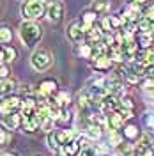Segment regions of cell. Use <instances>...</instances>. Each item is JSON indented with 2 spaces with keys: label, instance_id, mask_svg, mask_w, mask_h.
<instances>
[{
  "label": "cell",
  "instance_id": "32",
  "mask_svg": "<svg viewBox=\"0 0 154 156\" xmlns=\"http://www.w3.org/2000/svg\"><path fill=\"white\" fill-rule=\"evenodd\" d=\"M144 16L154 21V4H149V5L144 9Z\"/></svg>",
  "mask_w": 154,
  "mask_h": 156
},
{
  "label": "cell",
  "instance_id": "26",
  "mask_svg": "<svg viewBox=\"0 0 154 156\" xmlns=\"http://www.w3.org/2000/svg\"><path fill=\"white\" fill-rule=\"evenodd\" d=\"M124 142V136H122V133H119V131H110V138H108V144L112 147H117L121 146Z\"/></svg>",
  "mask_w": 154,
  "mask_h": 156
},
{
  "label": "cell",
  "instance_id": "13",
  "mask_svg": "<svg viewBox=\"0 0 154 156\" xmlns=\"http://www.w3.org/2000/svg\"><path fill=\"white\" fill-rule=\"evenodd\" d=\"M18 82L14 80V78H4V80H0V96L5 98V96H12L16 90H18Z\"/></svg>",
  "mask_w": 154,
  "mask_h": 156
},
{
  "label": "cell",
  "instance_id": "35",
  "mask_svg": "<svg viewBox=\"0 0 154 156\" xmlns=\"http://www.w3.org/2000/svg\"><path fill=\"white\" fill-rule=\"evenodd\" d=\"M0 156H18V154L16 153H2Z\"/></svg>",
  "mask_w": 154,
  "mask_h": 156
},
{
  "label": "cell",
  "instance_id": "11",
  "mask_svg": "<svg viewBox=\"0 0 154 156\" xmlns=\"http://www.w3.org/2000/svg\"><path fill=\"white\" fill-rule=\"evenodd\" d=\"M97 14L94 12V11H85L83 14H82V18H80V25H82V29H83V32H85V36H87V32H90V30L94 29L97 25Z\"/></svg>",
  "mask_w": 154,
  "mask_h": 156
},
{
  "label": "cell",
  "instance_id": "3",
  "mask_svg": "<svg viewBox=\"0 0 154 156\" xmlns=\"http://www.w3.org/2000/svg\"><path fill=\"white\" fill-rule=\"evenodd\" d=\"M51 62H53V57H51V53L48 50L44 48L36 50L32 53V57H30V64H32V68L36 71H46L51 66Z\"/></svg>",
  "mask_w": 154,
  "mask_h": 156
},
{
  "label": "cell",
  "instance_id": "24",
  "mask_svg": "<svg viewBox=\"0 0 154 156\" xmlns=\"http://www.w3.org/2000/svg\"><path fill=\"white\" fill-rule=\"evenodd\" d=\"M78 55L82 58H94V48H92V44L83 43V44L78 48Z\"/></svg>",
  "mask_w": 154,
  "mask_h": 156
},
{
  "label": "cell",
  "instance_id": "21",
  "mask_svg": "<svg viewBox=\"0 0 154 156\" xmlns=\"http://www.w3.org/2000/svg\"><path fill=\"white\" fill-rule=\"evenodd\" d=\"M115 149H117V153H119V156H136V146L131 144V142H122Z\"/></svg>",
  "mask_w": 154,
  "mask_h": 156
},
{
  "label": "cell",
  "instance_id": "33",
  "mask_svg": "<svg viewBox=\"0 0 154 156\" xmlns=\"http://www.w3.org/2000/svg\"><path fill=\"white\" fill-rule=\"evenodd\" d=\"M9 76V68H7V64H4V62H0V80H4V78Z\"/></svg>",
  "mask_w": 154,
  "mask_h": 156
},
{
  "label": "cell",
  "instance_id": "15",
  "mask_svg": "<svg viewBox=\"0 0 154 156\" xmlns=\"http://www.w3.org/2000/svg\"><path fill=\"white\" fill-rule=\"evenodd\" d=\"M83 133L89 136V140H99L103 135V128L94 124V122H85L83 126Z\"/></svg>",
  "mask_w": 154,
  "mask_h": 156
},
{
  "label": "cell",
  "instance_id": "19",
  "mask_svg": "<svg viewBox=\"0 0 154 156\" xmlns=\"http://www.w3.org/2000/svg\"><path fill=\"white\" fill-rule=\"evenodd\" d=\"M122 136H124L128 142H135V140H138V138L142 136V133H140L138 126L128 124V126H124V129H122Z\"/></svg>",
  "mask_w": 154,
  "mask_h": 156
},
{
  "label": "cell",
  "instance_id": "5",
  "mask_svg": "<svg viewBox=\"0 0 154 156\" xmlns=\"http://www.w3.org/2000/svg\"><path fill=\"white\" fill-rule=\"evenodd\" d=\"M21 122H23V115H21V112H16V114H9V115H2L0 117V126L4 128V129H18L21 126Z\"/></svg>",
  "mask_w": 154,
  "mask_h": 156
},
{
  "label": "cell",
  "instance_id": "28",
  "mask_svg": "<svg viewBox=\"0 0 154 156\" xmlns=\"http://www.w3.org/2000/svg\"><path fill=\"white\" fill-rule=\"evenodd\" d=\"M119 107L126 108V110H133V108H135V103H133V99H131L129 96H122L121 99H119Z\"/></svg>",
  "mask_w": 154,
  "mask_h": 156
},
{
  "label": "cell",
  "instance_id": "7",
  "mask_svg": "<svg viewBox=\"0 0 154 156\" xmlns=\"http://www.w3.org/2000/svg\"><path fill=\"white\" fill-rule=\"evenodd\" d=\"M37 92L39 94H43V96H46V98H53L58 92L57 80H53V78H44V80H41Z\"/></svg>",
  "mask_w": 154,
  "mask_h": 156
},
{
  "label": "cell",
  "instance_id": "30",
  "mask_svg": "<svg viewBox=\"0 0 154 156\" xmlns=\"http://www.w3.org/2000/svg\"><path fill=\"white\" fill-rule=\"evenodd\" d=\"M80 156H99L96 147L92 146H87V147H82V151H80Z\"/></svg>",
  "mask_w": 154,
  "mask_h": 156
},
{
  "label": "cell",
  "instance_id": "12",
  "mask_svg": "<svg viewBox=\"0 0 154 156\" xmlns=\"http://www.w3.org/2000/svg\"><path fill=\"white\" fill-rule=\"evenodd\" d=\"M106 124L110 128V131H121V129L124 128V117L121 115L117 110L108 112V114H106Z\"/></svg>",
  "mask_w": 154,
  "mask_h": 156
},
{
  "label": "cell",
  "instance_id": "17",
  "mask_svg": "<svg viewBox=\"0 0 154 156\" xmlns=\"http://www.w3.org/2000/svg\"><path fill=\"white\" fill-rule=\"evenodd\" d=\"M18 58V51L16 48H12L9 44H4L0 48V62H12Z\"/></svg>",
  "mask_w": 154,
  "mask_h": 156
},
{
  "label": "cell",
  "instance_id": "4",
  "mask_svg": "<svg viewBox=\"0 0 154 156\" xmlns=\"http://www.w3.org/2000/svg\"><path fill=\"white\" fill-rule=\"evenodd\" d=\"M21 108H23V99L19 96H5L0 101V117L21 112Z\"/></svg>",
  "mask_w": 154,
  "mask_h": 156
},
{
  "label": "cell",
  "instance_id": "29",
  "mask_svg": "<svg viewBox=\"0 0 154 156\" xmlns=\"http://www.w3.org/2000/svg\"><path fill=\"white\" fill-rule=\"evenodd\" d=\"M18 90H19V94H21V96H34V94H36V90H34V87H32V85H29V83H23V85H19L18 87Z\"/></svg>",
  "mask_w": 154,
  "mask_h": 156
},
{
  "label": "cell",
  "instance_id": "2",
  "mask_svg": "<svg viewBox=\"0 0 154 156\" xmlns=\"http://www.w3.org/2000/svg\"><path fill=\"white\" fill-rule=\"evenodd\" d=\"M46 12L44 0H25L21 4V14L25 20H37Z\"/></svg>",
  "mask_w": 154,
  "mask_h": 156
},
{
  "label": "cell",
  "instance_id": "1",
  "mask_svg": "<svg viewBox=\"0 0 154 156\" xmlns=\"http://www.w3.org/2000/svg\"><path fill=\"white\" fill-rule=\"evenodd\" d=\"M43 37V29L34 20H25L19 25V39L27 48H36Z\"/></svg>",
  "mask_w": 154,
  "mask_h": 156
},
{
  "label": "cell",
  "instance_id": "10",
  "mask_svg": "<svg viewBox=\"0 0 154 156\" xmlns=\"http://www.w3.org/2000/svg\"><path fill=\"white\" fill-rule=\"evenodd\" d=\"M112 64H114V60H112V57L106 53V55H97V57H94V60L90 62V68L94 69V71L105 73V71H110Z\"/></svg>",
  "mask_w": 154,
  "mask_h": 156
},
{
  "label": "cell",
  "instance_id": "31",
  "mask_svg": "<svg viewBox=\"0 0 154 156\" xmlns=\"http://www.w3.org/2000/svg\"><path fill=\"white\" fill-rule=\"evenodd\" d=\"M11 140V133H7L4 128L0 126V146H4V144H7Z\"/></svg>",
  "mask_w": 154,
  "mask_h": 156
},
{
  "label": "cell",
  "instance_id": "14",
  "mask_svg": "<svg viewBox=\"0 0 154 156\" xmlns=\"http://www.w3.org/2000/svg\"><path fill=\"white\" fill-rule=\"evenodd\" d=\"M82 151V146L78 144L76 140L69 142V144H64L57 149V156H76L78 153Z\"/></svg>",
  "mask_w": 154,
  "mask_h": 156
},
{
  "label": "cell",
  "instance_id": "9",
  "mask_svg": "<svg viewBox=\"0 0 154 156\" xmlns=\"http://www.w3.org/2000/svg\"><path fill=\"white\" fill-rule=\"evenodd\" d=\"M122 16H124L126 21H135L138 23L140 20L144 18V14H142V9H140V4H128L124 9H122Z\"/></svg>",
  "mask_w": 154,
  "mask_h": 156
},
{
  "label": "cell",
  "instance_id": "16",
  "mask_svg": "<svg viewBox=\"0 0 154 156\" xmlns=\"http://www.w3.org/2000/svg\"><path fill=\"white\" fill-rule=\"evenodd\" d=\"M55 136H57L58 146H64V144H69L76 138V133L73 129H55Z\"/></svg>",
  "mask_w": 154,
  "mask_h": 156
},
{
  "label": "cell",
  "instance_id": "20",
  "mask_svg": "<svg viewBox=\"0 0 154 156\" xmlns=\"http://www.w3.org/2000/svg\"><path fill=\"white\" fill-rule=\"evenodd\" d=\"M135 39H136V43H138V48H142V50H149L154 41L151 32H138L135 36Z\"/></svg>",
  "mask_w": 154,
  "mask_h": 156
},
{
  "label": "cell",
  "instance_id": "22",
  "mask_svg": "<svg viewBox=\"0 0 154 156\" xmlns=\"http://www.w3.org/2000/svg\"><path fill=\"white\" fill-rule=\"evenodd\" d=\"M53 101H55V105L60 108H68L69 107V101H71V96H69V92L66 90H58L57 94L53 96Z\"/></svg>",
  "mask_w": 154,
  "mask_h": 156
},
{
  "label": "cell",
  "instance_id": "18",
  "mask_svg": "<svg viewBox=\"0 0 154 156\" xmlns=\"http://www.w3.org/2000/svg\"><path fill=\"white\" fill-rule=\"evenodd\" d=\"M90 11H94L97 16L106 14L110 11V0H92L90 2Z\"/></svg>",
  "mask_w": 154,
  "mask_h": 156
},
{
  "label": "cell",
  "instance_id": "23",
  "mask_svg": "<svg viewBox=\"0 0 154 156\" xmlns=\"http://www.w3.org/2000/svg\"><path fill=\"white\" fill-rule=\"evenodd\" d=\"M12 41V30L7 25H0V44H9Z\"/></svg>",
  "mask_w": 154,
  "mask_h": 156
},
{
  "label": "cell",
  "instance_id": "8",
  "mask_svg": "<svg viewBox=\"0 0 154 156\" xmlns=\"http://www.w3.org/2000/svg\"><path fill=\"white\" fill-rule=\"evenodd\" d=\"M66 34H68V39L73 41V43H82V41H85V32H83V29H82V25H80L78 20L69 23V27L66 29Z\"/></svg>",
  "mask_w": 154,
  "mask_h": 156
},
{
  "label": "cell",
  "instance_id": "36",
  "mask_svg": "<svg viewBox=\"0 0 154 156\" xmlns=\"http://www.w3.org/2000/svg\"><path fill=\"white\" fill-rule=\"evenodd\" d=\"M44 2H55V0H44Z\"/></svg>",
  "mask_w": 154,
  "mask_h": 156
},
{
  "label": "cell",
  "instance_id": "34",
  "mask_svg": "<svg viewBox=\"0 0 154 156\" xmlns=\"http://www.w3.org/2000/svg\"><path fill=\"white\" fill-rule=\"evenodd\" d=\"M117 112L124 117V119H131V117H133V110H126V108H121V107H119V108H117Z\"/></svg>",
  "mask_w": 154,
  "mask_h": 156
},
{
  "label": "cell",
  "instance_id": "25",
  "mask_svg": "<svg viewBox=\"0 0 154 156\" xmlns=\"http://www.w3.org/2000/svg\"><path fill=\"white\" fill-rule=\"evenodd\" d=\"M73 121V110L71 108H62L60 110V117H58V121L57 122H60V124H69Z\"/></svg>",
  "mask_w": 154,
  "mask_h": 156
},
{
  "label": "cell",
  "instance_id": "27",
  "mask_svg": "<svg viewBox=\"0 0 154 156\" xmlns=\"http://www.w3.org/2000/svg\"><path fill=\"white\" fill-rule=\"evenodd\" d=\"M46 142H48V147L51 149V151H57L58 147V142H57V136H55V129H51V131H48V135H46Z\"/></svg>",
  "mask_w": 154,
  "mask_h": 156
},
{
  "label": "cell",
  "instance_id": "6",
  "mask_svg": "<svg viewBox=\"0 0 154 156\" xmlns=\"http://www.w3.org/2000/svg\"><path fill=\"white\" fill-rule=\"evenodd\" d=\"M62 16H64V4L62 2L55 0V2H51L48 7H46V18L51 23H58L62 20Z\"/></svg>",
  "mask_w": 154,
  "mask_h": 156
}]
</instances>
